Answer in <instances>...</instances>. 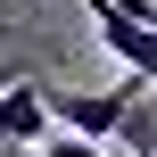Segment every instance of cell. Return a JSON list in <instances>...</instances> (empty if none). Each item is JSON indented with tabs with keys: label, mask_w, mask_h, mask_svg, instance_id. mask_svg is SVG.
<instances>
[{
	"label": "cell",
	"mask_w": 157,
	"mask_h": 157,
	"mask_svg": "<svg viewBox=\"0 0 157 157\" xmlns=\"http://www.w3.org/2000/svg\"><path fill=\"white\" fill-rule=\"evenodd\" d=\"M0 157H50V149H0Z\"/></svg>",
	"instance_id": "277c9868"
},
{
	"label": "cell",
	"mask_w": 157,
	"mask_h": 157,
	"mask_svg": "<svg viewBox=\"0 0 157 157\" xmlns=\"http://www.w3.org/2000/svg\"><path fill=\"white\" fill-rule=\"evenodd\" d=\"M141 91H157V83L149 75H124V83H108V91H50V108H58V124L83 132V141H116V132L141 116Z\"/></svg>",
	"instance_id": "6da1fadb"
},
{
	"label": "cell",
	"mask_w": 157,
	"mask_h": 157,
	"mask_svg": "<svg viewBox=\"0 0 157 157\" xmlns=\"http://www.w3.org/2000/svg\"><path fill=\"white\" fill-rule=\"evenodd\" d=\"M50 157H108V141H83V132H58Z\"/></svg>",
	"instance_id": "3957f363"
},
{
	"label": "cell",
	"mask_w": 157,
	"mask_h": 157,
	"mask_svg": "<svg viewBox=\"0 0 157 157\" xmlns=\"http://www.w3.org/2000/svg\"><path fill=\"white\" fill-rule=\"evenodd\" d=\"M50 124H58L50 91L17 75V83L0 91V149H50Z\"/></svg>",
	"instance_id": "7a4b0ae2"
},
{
	"label": "cell",
	"mask_w": 157,
	"mask_h": 157,
	"mask_svg": "<svg viewBox=\"0 0 157 157\" xmlns=\"http://www.w3.org/2000/svg\"><path fill=\"white\" fill-rule=\"evenodd\" d=\"M149 157H157V149H149Z\"/></svg>",
	"instance_id": "8992f818"
},
{
	"label": "cell",
	"mask_w": 157,
	"mask_h": 157,
	"mask_svg": "<svg viewBox=\"0 0 157 157\" xmlns=\"http://www.w3.org/2000/svg\"><path fill=\"white\" fill-rule=\"evenodd\" d=\"M8 83H17V75H8V66H0V91H8Z\"/></svg>",
	"instance_id": "5b68a950"
}]
</instances>
